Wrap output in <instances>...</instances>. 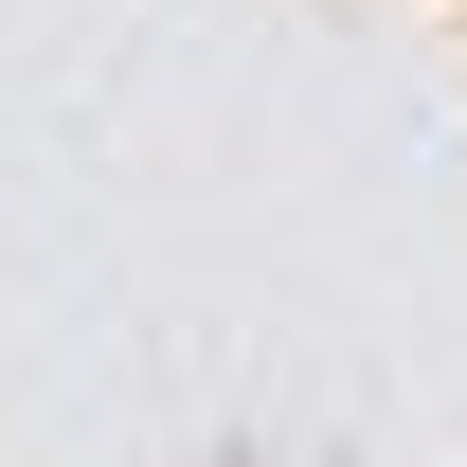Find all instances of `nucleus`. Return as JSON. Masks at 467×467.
Segmentation results:
<instances>
[]
</instances>
